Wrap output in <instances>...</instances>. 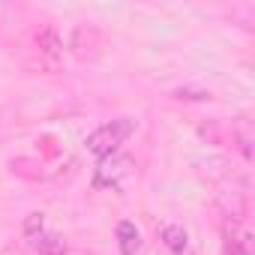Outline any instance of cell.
<instances>
[{
    "mask_svg": "<svg viewBox=\"0 0 255 255\" xmlns=\"http://www.w3.org/2000/svg\"><path fill=\"white\" fill-rule=\"evenodd\" d=\"M132 132H135V123L129 117H117L111 123H102L99 129H93L87 135V150L93 156H99V159H108L126 144V138H129Z\"/></svg>",
    "mask_w": 255,
    "mask_h": 255,
    "instance_id": "1",
    "label": "cell"
},
{
    "mask_svg": "<svg viewBox=\"0 0 255 255\" xmlns=\"http://www.w3.org/2000/svg\"><path fill=\"white\" fill-rule=\"evenodd\" d=\"M27 240H30V246L39 252V255H63L66 252V243H63V237L60 234H54V231H27Z\"/></svg>",
    "mask_w": 255,
    "mask_h": 255,
    "instance_id": "4",
    "label": "cell"
},
{
    "mask_svg": "<svg viewBox=\"0 0 255 255\" xmlns=\"http://www.w3.org/2000/svg\"><path fill=\"white\" fill-rule=\"evenodd\" d=\"M222 255H252V237L240 234V237H228L225 240V252Z\"/></svg>",
    "mask_w": 255,
    "mask_h": 255,
    "instance_id": "7",
    "label": "cell"
},
{
    "mask_svg": "<svg viewBox=\"0 0 255 255\" xmlns=\"http://www.w3.org/2000/svg\"><path fill=\"white\" fill-rule=\"evenodd\" d=\"M117 243H120V252H123V255H138V252H141V234H138L135 222L123 219V222L117 225Z\"/></svg>",
    "mask_w": 255,
    "mask_h": 255,
    "instance_id": "6",
    "label": "cell"
},
{
    "mask_svg": "<svg viewBox=\"0 0 255 255\" xmlns=\"http://www.w3.org/2000/svg\"><path fill=\"white\" fill-rule=\"evenodd\" d=\"M36 48H39V54L48 57V60H57V57L63 54V36L57 33L54 24H42V27L36 30Z\"/></svg>",
    "mask_w": 255,
    "mask_h": 255,
    "instance_id": "3",
    "label": "cell"
},
{
    "mask_svg": "<svg viewBox=\"0 0 255 255\" xmlns=\"http://www.w3.org/2000/svg\"><path fill=\"white\" fill-rule=\"evenodd\" d=\"M129 174V162L120 159L117 153L108 159H99V171H96V186H117L120 177Z\"/></svg>",
    "mask_w": 255,
    "mask_h": 255,
    "instance_id": "2",
    "label": "cell"
},
{
    "mask_svg": "<svg viewBox=\"0 0 255 255\" xmlns=\"http://www.w3.org/2000/svg\"><path fill=\"white\" fill-rule=\"evenodd\" d=\"M237 144H240V153H243V156L249 159V156H252V150H249V132H246V129H243V132L237 135Z\"/></svg>",
    "mask_w": 255,
    "mask_h": 255,
    "instance_id": "8",
    "label": "cell"
},
{
    "mask_svg": "<svg viewBox=\"0 0 255 255\" xmlns=\"http://www.w3.org/2000/svg\"><path fill=\"white\" fill-rule=\"evenodd\" d=\"M159 240L174 252V255H183L189 249V231L180 225V222H165L159 228Z\"/></svg>",
    "mask_w": 255,
    "mask_h": 255,
    "instance_id": "5",
    "label": "cell"
}]
</instances>
